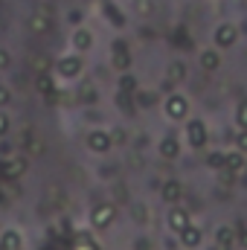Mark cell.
<instances>
[{
	"label": "cell",
	"instance_id": "6da1fadb",
	"mask_svg": "<svg viewBox=\"0 0 247 250\" xmlns=\"http://www.w3.org/2000/svg\"><path fill=\"white\" fill-rule=\"evenodd\" d=\"M114 218H117L114 204H96V207L90 209V227H96V230L111 227V224H114Z\"/></svg>",
	"mask_w": 247,
	"mask_h": 250
},
{
	"label": "cell",
	"instance_id": "7a4b0ae2",
	"mask_svg": "<svg viewBox=\"0 0 247 250\" xmlns=\"http://www.w3.org/2000/svg\"><path fill=\"white\" fill-rule=\"evenodd\" d=\"M26 26H29V32H35V35H47V32H53V15H50L47 9H35V12L26 18Z\"/></svg>",
	"mask_w": 247,
	"mask_h": 250
},
{
	"label": "cell",
	"instance_id": "3957f363",
	"mask_svg": "<svg viewBox=\"0 0 247 250\" xmlns=\"http://www.w3.org/2000/svg\"><path fill=\"white\" fill-rule=\"evenodd\" d=\"M206 125L201 123V120H189V125H186V140H189V146L192 148H204L206 146Z\"/></svg>",
	"mask_w": 247,
	"mask_h": 250
},
{
	"label": "cell",
	"instance_id": "277c9868",
	"mask_svg": "<svg viewBox=\"0 0 247 250\" xmlns=\"http://www.w3.org/2000/svg\"><path fill=\"white\" fill-rule=\"evenodd\" d=\"M111 146H114V140H111L108 131H90V134H87V148H90V151L105 154V151H111Z\"/></svg>",
	"mask_w": 247,
	"mask_h": 250
},
{
	"label": "cell",
	"instance_id": "5b68a950",
	"mask_svg": "<svg viewBox=\"0 0 247 250\" xmlns=\"http://www.w3.org/2000/svg\"><path fill=\"white\" fill-rule=\"evenodd\" d=\"M166 114H169L172 120H184L186 114H189V102H186V96H181V93L166 96Z\"/></svg>",
	"mask_w": 247,
	"mask_h": 250
},
{
	"label": "cell",
	"instance_id": "8992f818",
	"mask_svg": "<svg viewBox=\"0 0 247 250\" xmlns=\"http://www.w3.org/2000/svg\"><path fill=\"white\" fill-rule=\"evenodd\" d=\"M26 172V157H6L3 160V181H15V178H21Z\"/></svg>",
	"mask_w": 247,
	"mask_h": 250
},
{
	"label": "cell",
	"instance_id": "52a82bcc",
	"mask_svg": "<svg viewBox=\"0 0 247 250\" xmlns=\"http://www.w3.org/2000/svg\"><path fill=\"white\" fill-rule=\"evenodd\" d=\"M166 224H169L175 233H181L184 227L192 224V218H189V212H186L184 207H172V209H169V215H166Z\"/></svg>",
	"mask_w": 247,
	"mask_h": 250
},
{
	"label": "cell",
	"instance_id": "ba28073f",
	"mask_svg": "<svg viewBox=\"0 0 247 250\" xmlns=\"http://www.w3.org/2000/svg\"><path fill=\"white\" fill-rule=\"evenodd\" d=\"M239 41V29L233 26V23H221L218 29H215V44L218 47H233Z\"/></svg>",
	"mask_w": 247,
	"mask_h": 250
},
{
	"label": "cell",
	"instance_id": "9c48e42d",
	"mask_svg": "<svg viewBox=\"0 0 247 250\" xmlns=\"http://www.w3.org/2000/svg\"><path fill=\"white\" fill-rule=\"evenodd\" d=\"M59 73H62V79H76L82 73V56H64L59 62Z\"/></svg>",
	"mask_w": 247,
	"mask_h": 250
},
{
	"label": "cell",
	"instance_id": "30bf717a",
	"mask_svg": "<svg viewBox=\"0 0 247 250\" xmlns=\"http://www.w3.org/2000/svg\"><path fill=\"white\" fill-rule=\"evenodd\" d=\"M35 87H38V93H41L47 102L56 96V82L50 79V73H38V76H35Z\"/></svg>",
	"mask_w": 247,
	"mask_h": 250
},
{
	"label": "cell",
	"instance_id": "8fae6325",
	"mask_svg": "<svg viewBox=\"0 0 247 250\" xmlns=\"http://www.w3.org/2000/svg\"><path fill=\"white\" fill-rule=\"evenodd\" d=\"M160 192H163V201H169V204H178V201L184 198V184H181V181H166Z\"/></svg>",
	"mask_w": 247,
	"mask_h": 250
},
{
	"label": "cell",
	"instance_id": "7c38bea8",
	"mask_svg": "<svg viewBox=\"0 0 247 250\" xmlns=\"http://www.w3.org/2000/svg\"><path fill=\"white\" fill-rule=\"evenodd\" d=\"M73 47H76L79 53L90 50V47H93V32H90V29H82V26H79V29L73 32Z\"/></svg>",
	"mask_w": 247,
	"mask_h": 250
},
{
	"label": "cell",
	"instance_id": "4fadbf2b",
	"mask_svg": "<svg viewBox=\"0 0 247 250\" xmlns=\"http://www.w3.org/2000/svg\"><path fill=\"white\" fill-rule=\"evenodd\" d=\"M21 242H23V239H21L18 230H3V233H0V248L3 250H21Z\"/></svg>",
	"mask_w": 247,
	"mask_h": 250
},
{
	"label": "cell",
	"instance_id": "5bb4252c",
	"mask_svg": "<svg viewBox=\"0 0 247 250\" xmlns=\"http://www.w3.org/2000/svg\"><path fill=\"white\" fill-rule=\"evenodd\" d=\"M181 245H184V248H198V245H201V230H198L195 224H189V227L181 230Z\"/></svg>",
	"mask_w": 247,
	"mask_h": 250
},
{
	"label": "cell",
	"instance_id": "9a60e30c",
	"mask_svg": "<svg viewBox=\"0 0 247 250\" xmlns=\"http://www.w3.org/2000/svg\"><path fill=\"white\" fill-rule=\"evenodd\" d=\"M160 154H163L166 160H175V157L181 154V146H178V140H175V137H163V140H160Z\"/></svg>",
	"mask_w": 247,
	"mask_h": 250
},
{
	"label": "cell",
	"instance_id": "2e32d148",
	"mask_svg": "<svg viewBox=\"0 0 247 250\" xmlns=\"http://www.w3.org/2000/svg\"><path fill=\"white\" fill-rule=\"evenodd\" d=\"M186 73H189V70H186L184 62H172L169 64V70H166V79H169L172 84H178V82H184L186 79Z\"/></svg>",
	"mask_w": 247,
	"mask_h": 250
},
{
	"label": "cell",
	"instance_id": "e0dca14e",
	"mask_svg": "<svg viewBox=\"0 0 247 250\" xmlns=\"http://www.w3.org/2000/svg\"><path fill=\"white\" fill-rule=\"evenodd\" d=\"M224 169H230V172H242V169H245V154H242V151H230V154H224Z\"/></svg>",
	"mask_w": 247,
	"mask_h": 250
},
{
	"label": "cell",
	"instance_id": "ac0fdd59",
	"mask_svg": "<svg viewBox=\"0 0 247 250\" xmlns=\"http://www.w3.org/2000/svg\"><path fill=\"white\" fill-rule=\"evenodd\" d=\"M215 245H236V227L224 224L215 230Z\"/></svg>",
	"mask_w": 247,
	"mask_h": 250
},
{
	"label": "cell",
	"instance_id": "d6986e66",
	"mask_svg": "<svg viewBox=\"0 0 247 250\" xmlns=\"http://www.w3.org/2000/svg\"><path fill=\"white\" fill-rule=\"evenodd\" d=\"M218 64H221V56H218L215 50H204V53H201V67H204L206 73L218 70Z\"/></svg>",
	"mask_w": 247,
	"mask_h": 250
},
{
	"label": "cell",
	"instance_id": "ffe728a7",
	"mask_svg": "<svg viewBox=\"0 0 247 250\" xmlns=\"http://www.w3.org/2000/svg\"><path fill=\"white\" fill-rule=\"evenodd\" d=\"M79 102H82V105H93V102H99V90H96L93 84H82V87H79Z\"/></svg>",
	"mask_w": 247,
	"mask_h": 250
},
{
	"label": "cell",
	"instance_id": "44dd1931",
	"mask_svg": "<svg viewBox=\"0 0 247 250\" xmlns=\"http://www.w3.org/2000/svg\"><path fill=\"white\" fill-rule=\"evenodd\" d=\"M23 143H29L26 148H29V154H32V157H41V154H44V140L32 137L29 131H23Z\"/></svg>",
	"mask_w": 247,
	"mask_h": 250
},
{
	"label": "cell",
	"instance_id": "7402d4cb",
	"mask_svg": "<svg viewBox=\"0 0 247 250\" xmlns=\"http://www.w3.org/2000/svg\"><path fill=\"white\" fill-rule=\"evenodd\" d=\"M102 12H105V18H108L114 26H125V15L120 12V9H114L111 3H105V9H102Z\"/></svg>",
	"mask_w": 247,
	"mask_h": 250
},
{
	"label": "cell",
	"instance_id": "603a6c76",
	"mask_svg": "<svg viewBox=\"0 0 247 250\" xmlns=\"http://www.w3.org/2000/svg\"><path fill=\"white\" fill-rule=\"evenodd\" d=\"M134 102H137V108H151V105H157V96L148 93V90L145 93L140 90V93H134Z\"/></svg>",
	"mask_w": 247,
	"mask_h": 250
},
{
	"label": "cell",
	"instance_id": "cb8c5ba5",
	"mask_svg": "<svg viewBox=\"0 0 247 250\" xmlns=\"http://www.w3.org/2000/svg\"><path fill=\"white\" fill-rule=\"evenodd\" d=\"M120 93H128V96L137 93V79H134L131 73H125L123 79H120Z\"/></svg>",
	"mask_w": 247,
	"mask_h": 250
},
{
	"label": "cell",
	"instance_id": "d4e9b609",
	"mask_svg": "<svg viewBox=\"0 0 247 250\" xmlns=\"http://www.w3.org/2000/svg\"><path fill=\"white\" fill-rule=\"evenodd\" d=\"M117 105L123 108L125 114H134V111H137V105H131V96H128V93H120V90H117Z\"/></svg>",
	"mask_w": 247,
	"mask_h": 250
},
{
	"label": "cell",
	"instance_id": "484cf974",
	"mask_svg": "<svg viewBox=\"0 0 247 250\" xmlns=\"http://www.w3.org/2000/svg\"><path fill=\"white\" fill-rule=\"evenodd\" d=\"M32 70L35 73H50V59L47 56H35L32 59Z\"/></svg>",
	"mask_w": 247,
	"mask_h": 250
},
{
	"label": "cell",
	"instance_id": "4316f807",
	"mask_svg": "<svg viewBox=\"0 0 247 250\" xmlns=\"http://www.w3.org/2000/svg\"><path fill=\"white\" fill-rule=\"evenodd\" d=\"M131 215H134V221H140V224H145V221H148V209H145V207H140V204H134V207H131Z\"/></svg>",
	"mask_w": 247,
	"mask_h": 250
},
{
	"label": "cell",
	"instance_id": "83f0119b",
	"mask_svg": "<svg viewBox=\"0 0 247 250\" xmlns=\"http://www.w3.org/2000/svg\"><path fill=\"white\" fill-rule=\"evenodd\" d=\"M236 123L242 125V128H247V99H242L239 108H236Z\"/></svg>",
	"mask_w": 247,
	"mask_h": 250
},
{
	"label": "cell",
	"instance_id": "f1b7e54d",
	"mask_svg": "<svg viewBox=\"0 0 247 250\" xmlns=\"http://www.w3.org/2000/svg\"><path fill=\"white\" fill-rule=\"evenodd\" d=\"M128 64H131L128 53H114V67L117 70H128Z\"/></svg>",
	"mask_w": 247,
	"mask_h": 250
},
{
	"label": "cell",
	"instance_id": "f546056e",
	"mask_svg": "<svg viewBox=\"0 0 247 250\" xmlns=\"http://www.w3.org/2000/svg\"><path fill=\"white\" fill-rule=\"evenodd\" d=\"M236 148H239L242 154H247V128H242V131L236 134Z\"/></svg>",
	"mask_w": 247,
	"mask_h": 250
},
{
	"label": "cell",
	"instance_id": "4dcf8cb0",
	"mask_svg": "<svg viewBox=\"0 0 247 250\" xmlns=\"http://www.w3.org/2000/svg\"><path fill=\"white\" fill-rule=\"evenodd\" d=\"M209 166H212V169H224V154H221V151H212V154H209Z\"/></svg>",
	"mask_w": 247,
	"mask_h": 250
},
{
	"label": "cell",
	"instance_id": "1f68e13d",
	"mask_svg": "<svg viewBox=\"0 0 247 250\" xmlns=\"http://www.w3.org/2000/svg\"><path fill=\"white\" fill-rule=\"evenodd\" d=\"M236 233H239V236H236V242L247 250V230H245V227H236Z\"/></svg>",
	"mask_w": 247,
	"mask_h": 250
},
{
	"label": "cell",
	"instance_id": "d6a6232c",
	"mask_svg": "<svg viewBox=\"0 0 247 250\" xmlns=\"http://www.w3.org/2000/svg\"><path fill=\"white\" fill-rule=\"evenodd\" d=\"M9 99H12L9 87H3V84H0V108H3V105H9Z\"/></svg>",
	"mask_w": 247,
	"mask_h": 250
},
{
	"label": "cell",
	"instance_id": "836d02e7",
	"mask_svg": "<svg viewBox=\"0 0 247 250\" xmlns=\"http://www.w3.org/2000/svg\"><path fill=\"white\" fill-rule=\"evenodd\" d=\"M9 64H12V59H9V53H6V50L0 47V70H6Z\"/></svg>",
	"mask_w": 247,
	"mask_h": 250
},
{
	"label": "cell",
	"instance_id": "e575fe53",
	"mask_svg": "<svg viewBox=\"0 0 247 250\" xmlns=\"http://www.w3.org/2000/svg\"><path fill=\"white\" fill-rule=\"evenodd\" d=\"M6 131H9V117H6V114L0 111V137H3Z\"/></svg>",
	"mask_w": 247,
	"mask_h": 250
},
{
	"label": "cell",
	"instance_id": "d590c367",
	"mask_svg": "<svg viewBox=\"0 0 247 250\" xmlns=\"http://www.w3.org/2000/svg\"><path fill=\"white\" fill-rule=\"evenodd\" d=\"M134 250H151L148 239H137V242H134Z\"/></svg>",
	"mask_w": 247,
	"mask_h": 250
},
{
	"label": "cell",
	"instance_id": "8d00e7d4",
	"mask_svg": "<svg viewBox=\"0 0 247 250\" xmlns=\"http://www.w3.org/2000/svg\"><path fill=\"white\" fill-rule=\"evenodd\" d=\"M111 140H114V143H125V131L123 128H117V131L111 134Z\"/></svg>",
	"mask_w": 247,
	"mask_h": 250
},
{
	"label": "cell",
	"instance_id": "74e56055",
	"mask_svg": "<svg viewBox=\"0 0 247 250\" xmlns=\"http://www.w3.org/2000/svg\"><path fill=\"white\" fill-rule=\"evenodd\" d=\"M12 154V146L9 143H0V157H9Z\"/></svg>",
	"mask_w": 247,
	"mask_h": 250
},
{
	"label": "cell",
	"instance_id": "f35d334b",
	"mask_svg": "<svg viewBox=\"0 0 247 250\" xmlns=\"http://www.w3.org/2000/svg\"><path fill=\"white\" fill-rule=\"evenodd\" d=\"M114 53H128V47H125V41H114Z\"/></svg>",
	"mask_w": 247,
	"mask_h": 250
},
{
	"label": "cell",
	"instance_id": "ab89813d",
	"mask_svg": "<svg viewBox=\"0 0 247 250\" xmlns=\"http://www.w3.org/2000/svg\"><path fill=\"white\" fill-rule=\"evenodd\" d=\"M82 21V12H70V23H79Z\"/></svg>",
	"mask_w": 247,
	"mask_h": 250
},
{
	"label": "cell",
	"instance_id": "60d3db41",
	"mask_svg": "<svg viewBox=\"0 0 247 250\" xmlns=\"http://www.w3.org/2000/svg\"><path fill=\"white\" fill-rule=\"evenodd\" d=\"M245 169H247V163H245Z\"/></svg>",
	"mask_w": 247,
	"mask_h": 250
}]
</instances>
